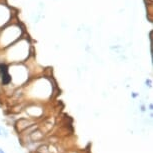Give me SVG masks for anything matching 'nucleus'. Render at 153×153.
I'll return each mask as SVG.
<instances>
[{
    "mask_svg": "<svg viewBox=\"0 0 153 153\" xmlns=\"http://www.w3.org/2000/svg\"><path fill=\"white\" fill-rule=\"evenodd\" d=\"M0 153H5V152H4V151H3V150H2V149L0 148Z\"/></svg>",
    "mask_w": 153,
    "mask_h": 153,
    "instance_id": "nucleus-1",
    "label": "nucleus"
},
{
    "mask_svg": "<svg viewBox=\"0 0 153 153\" xmlns=\"http://www.w3.org/2000/svg\"><path fill=\"white\" fill-rule=\"evenodd\" d=\"M0 135H2V134H1V128H0Z\"/></svg>",
    "mask_w": 153,
    "mask_h": 153,
    "instance_id": "nucleus-2",
    "label": "nucleus"
}]
</instances>
